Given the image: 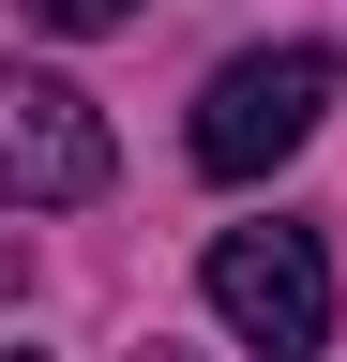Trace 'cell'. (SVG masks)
<instances>
[{"mask_svg": "<svg viewBox=\"0 0 347 362\" xmlns=\"http://www.w3.org/2000/svg\"><path fill=\"white\" fill-rule=\"evenodd\" d=\"M106 197V121L46 61H0V211H76Z\"/></svg>", "mask_w": 347, "mask_h": 362, "instance_id": "obj_3", "label": "cell"}, {"mask_svg": "<svg viewBox=\"0 0 347 362\" xmlns=\"http://www.w3.org/2000/svg\"><path fill=\"white\" fill-rule=\"evenodd\" d=\"M136 362H182V347H136Z\"/></svg>", "mask_w": 347, "mask_h": 362, "instance_id": "obj_5", "label": "cell"}, {"mask_svg": "<svg viewBox=\"0 0 347 362\" xmlns=\"http://www.w3.org/2000/svg\"><path fill=\"white\" fill-rule=\"evenodd\" d=\"M196 287H211V317H227L242 347H272V362H317L332 347V257L302 242V226H211Z\"/></svg>", "mask_w": 347, "mask_h": 362, "instance_id": "obj_1", "label": "cell"}, {"mask_svg": "<svg viewBox=\"0 0 347 362\" xmlns=\"http://www.w3.org/2000/svg\"><path fill=\"white\" fill-rule=\"evenodd\" d=\"M317 121H332V45H242V61L196 90V166L211 181H257V166H287Z\"/></svg>", "mask_w": 347, "mask_h": 362, "instance_id": "obj_2", "label": "cell"}, {"mask_svg": "<svg viewBox=\"0 0 347 362\" xmlns=\"http://www.w3.org/2000/svg\"><path fill=\"white\" fill-rule=\"evenodd\" d=\"M16 16H30V30H76V45H91V30H121V16H136V0H16Z\"/></svg>", "mask_w": 347, "mask_h": 362, "instance_id": "obj_4", "label": "cell"}, {"mask_svg": "<svg viewBox=\"0 0 347 362\" xmlns=\"http://www.w3.org/2000/svg\"><path fill=\"white\" fill-rule=\"evenodd\" d=\"M0 362H30V347H0Z\"/></svg>", "mask_w": 347, "mask_h": 362, "instance_id": "obj_6", "label": "cell"}]
</instances>
